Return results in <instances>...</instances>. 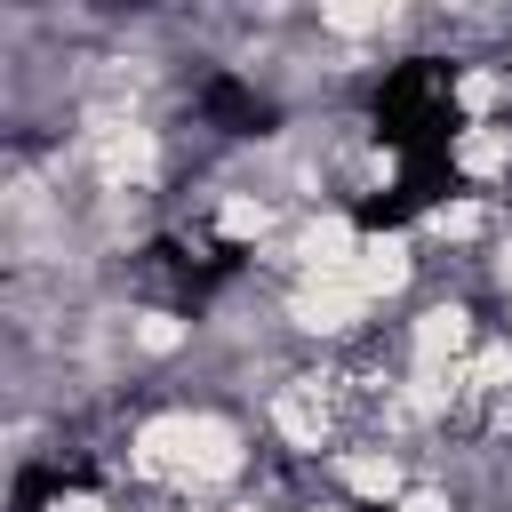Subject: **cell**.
<instances>
[{"instance_id": "obj_1", "label": "cell", "mask_w": 512, "mask_h": 512, "mask_svg": "<svg viewBox=\"0 0 512 512\" xmlns=\"http://www.w3.org/2000/svg\"><path fill=\"white\" fill-rule=\"evenodd\" d=\"M264 424L216 392H168L112 424V472L136 496L184 504V496H240L264 472Z\"/></svg>"}, {"instance_id": "obj_2", "label": "cell", "mask_w": 512, "mask_h": 512, "mask_svg": "<svg viewBox=\"0 0 512 512\" xmlns=\"http://www.w3.org/2000/svg\"><path fill=\"white\" fill-rule=\"evenodd\" d=\"M488 328H496V320H488V296H480L472 280H432V288L392 320V352H400V368H464Z\"/></svg>"}, {"instance_id": "obj_3", "label": "cell", "mask_w": 512, "mask_h": 512, "mask_svg": "<svg viewBox=\"0 0 512 512\" xmlns=\"http://www.w3.org/2000/svg\"><path fill=\"white\" fill-rule=\"evenodd\" d=\"M280 328H288V344H296L304 360H320V352H360V344L392 336L384 312H376L352 280H288V288H280Z\"/></svg>"}, {"instance_id": "obj_4", "label": "cell", "mask_w": 512, "mask_h": 512, "mask_svg": "<svg viewBox=\"0 0 512 512\" xmlns=\"http://www.w3.org/2000/svg\"><path fill=\"white\" fill-rule=\"evenodd\" d=\"M352 288L384 312V328L432 288V256H424V240H416V224H368V240H360V264H352Z\"/></svg>"}, {"instance_id": "obj_5", "label": "cell", "mask_w": 512, "mask_h": 512, "mask_svg": "<svg viewBox=\"0 0 512 512\" xmlns=\"http://www.w3.org/2000/svg\"><path fill=\"white\" fill-rule=\"evenodd\" d=\"M408 224H416V240H424L432 264H480L488 240L512 224V200H488V192H432Z\"/></svg>"}, {"instance_id": "obj_6", "label": "cell", "mask_w": 512, "mask_h": 512, "mask_svg": "<svg viewBox=\"0 0 512 512\" xmlns=\"http://www.w3.org/2000/svg\"><path fill=\"white\" fill-rule=\"evenodd\" d=\"M416 472H424V456H416V448H400V440H344L312 480H320V488H336V496H352L360 512H392V504L416 488Z\"/></svg>"}, {"instance_id": "obj_7", "label": "cell", "mask_w": 512, "mask_h": 512, "mask_svg": "<svg viewBox=\"0 0 512 512\" xmlns=\"http://www.w3.org/2000/svg\"><path fill=\"white\" fill-rule=\"evenodd\" d=\"M360 240H368V224H360L344 200L304 208V216L288 224V280H352Z\"/></svg>"}, {"instance_id": "obj_8", "label": "cell", "mask_w": 512, "mask_h": 512, "mask_svg": "<svg viewBox=\"0 0 512 512\" xmlns=\"http://www.w3.org/2000/svg\"><path fill=\"white\" fill-rule=\"evenodd\" d=\"M448 176L456 192H488V200H512V120H472L448 136Z\"/></svg>"}, {"instance_id": "obj_9", "label": "cell", "mask_w": 512, "mask_h": 512, "mask_svg": "<svg viewBox=\"0 0 512 512\" xmlns=\"http://www.w3.org/2000/svg\"><path fill=\"white\" fill-rule=\"evenodd\" d=\"M400 176H408V152H400V144H384V136H368V144L336 152V200H344V208H352V200H384Z\"/></svg>"}, {"instance_id": "obj_10", "label": "cell", "mask_w": 512, "mask_h": 512, "mask_svg": "<svg viewBox=\"0 0 512 512\" xmlns=\"http://www.w3.org/2000/svg\"><path fill=\"white\" fill-rule=\"evenodd\" d=\"M456 384H464V416H472V432H480V416L512 392V336H504V328H488V336H480V352L456 368Z\"/></svg>"}, {"instance_id": "obj_11", "label": "cell", "mask_w": 512, "mask_h": 512, "mask_svg": "<svg viewBox=\"0 0 512 512\" xmlns=\"http://www.w3.org/2000/svg\"><path fill=\"white\" fill-rule=\"evenodd\" d=\"M32 512H136L128 496H112V488H96V480H56Z\"/></svg>"}, {"instance_id": "obj_12", "label": "cell", "mask_w": 512, "mask_h": 512, "mask_svg": "<svg viewBox=\"0 0 512 512\" xmlns=\"http://www.w3.org/2000/svg\"><path fill=\"white\" fill-rule=\"evenodd\" d=\"M392 512H472V496H464L456 480H440V472H416V488H408Z\"/></svg>"}, {"instance_id": "obj_13", "label": "cell", "mask_w": 512, "mask_h": 512, "mask_svg": "<svg viewBox=\"0 0 512 512\" xmlns=\"http://www.w3.org/2000/svg\"><path fill=\"white\" fill-rule=\"evenodd\" d=\"M472 272H480V296H488V304L504 312V304H512V224H504V232L488 240V256H480Z\"/></svg>"}, {"instance_id": "obj_14", "label": "cell", "mask_w": 512, "mask_h": 512, "mask_svg": "<svg viewBox=\"0 0 512 512\" xmlns=\"http://www.w3.org/2000/svg\"><path fill=\"white\" fill-rule=\"evenodd\" d=\"M288 512H360V504H352V496H336V488H320V480H304Z\"/></svg>"}]
</instances>
